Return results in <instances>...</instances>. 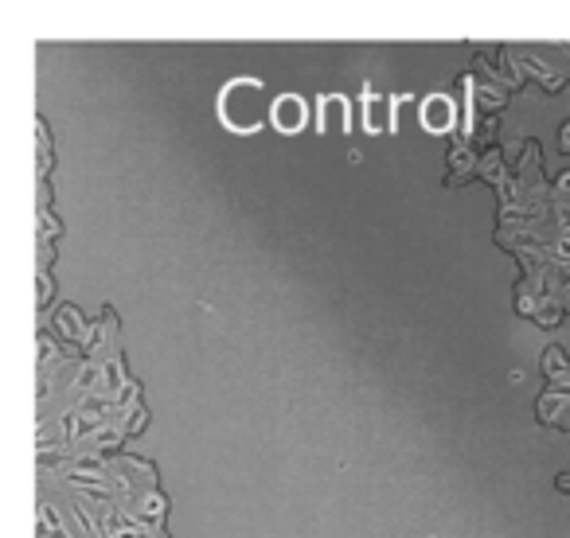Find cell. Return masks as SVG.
<instances>
[{"instance_id": "1", "label": "cell", "mask_w": 570, "mask_h": 538, "mask_svg": "<svg viewBox=\"0 0 570 538\" xmlns=\"http://www.w3.org/2000/svg\"><path fill=\"white\" fill-rule=\"evenodd\" d=\"M274 118H278V125H282L285 133H297L305 110H301V102H293V98H282V102H278V110H274Z\"/></svg>"}, {"instance_id": "2", "label": "cell", "mask_w": 570, "mask_h": 538, "mask_svg": "<svg viewBox=\"0 0 570 538\" xmlns=\"http://www.w3.org/2000/svg\"><path fill=\"white\" fill-rule=\"evenodd\" d=\"M449 118H453V110H449V102H442V98H434V102L426 105V125L429 129H445Z\"/></svg>"}]
</instances>
